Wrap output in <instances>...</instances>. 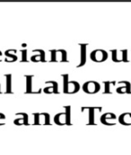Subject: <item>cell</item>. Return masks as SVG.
Returning <instances> with one entry per match:
<instances>
[{
	"label": "cell",
	"mask_w": 131,
	"mask_h": 155,
	"mask_svg": "<svg viewBox=\"0 0 131 155\" xmlns=\"http://www.w3.org/2000/svg\"><path fill=\"white\" fill-rule=\"evenodd\" d=\"M5 116L3 114H0V119H5Z\"/></svg>",
	"instance_id": "obj_6"
},
{
	"label": "cell",
	"mask_w": 131,
	"mask_h": 155,
	"mask_svg": "<svg viewBox=\"0 0 131 155\" xmlns=\"http://www.w3.org/2000/svg\"><path fill=\"white\" fill-rule=\"evenodd\" d=\"M12 75L11 74H6L5 75V86H6V90L5 93H12Z\"/></svg>",
	"instance_id": "obj_1"
},
{
	"label": "cell",
	"mask_w": 131,
	"mask_h": 155,
	"mask_svg": "<svg viewBox=\"0 0 131 155\" xmlns=\"http://www.w3.org/2000/svg\"><path fill=\"white\" fill-rule=\"evenodd\" d=\"M26 77V92L27 93H32V79L33 76L32 75H27Z\"/></svg>",
	"instance_id": "obj_2"
},
{
	"label": "cell",
	"mask_w": 131,
	"mask_h": 155,
	"mask_svg": "<svg viewBox=\"0 0 131 155\" xmlns=\"http://www.w3.org/2000/svg\"><path fill=\"white\" fill-rule=\"evenodd\" d=\"M22 62L26 61V51L25 50H22Z\"/></svg>",
	"instance_id": "obj_4"
},
{
	"label": "cell",
	"mask_w": 131,
	"mask_h": 155,
	"mask_svg": "<svg viewBox=\"0 0 131 155\" xmlns=\"http://www.w3.org/2000/svg\"><path fill=\"white\" fill-rule=\"evenodd\" d=\"M5 55H7L8 57H11V58H13V59H14V61H15V60L17 59V57H16L15 55H13V54H10L8 53V51H6V52H5Z\"/></svg>",
	"instance_id": "obj_5"
},
{
	"label": "cell",
	"mask_w": 131,
	"mask_h": 155,
	"mask_svg": "<svg viewBox=\"0 0 131 155\" xmlns=\"http://www.w3.org/2000/svg\"><path fill=\"white\" fill-rule=\"evenodd\" d=\"M19 123H22V124H28V122L26 120H23V119H15L14 120V124L16 125H19L20 124Z\"/></svg>",
	"instance_id": "obj_3"
}]
</instances>
